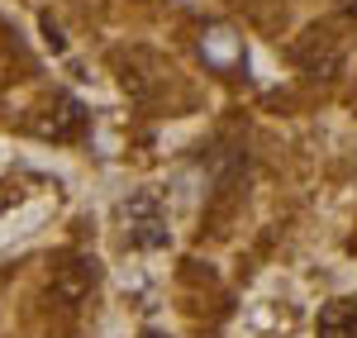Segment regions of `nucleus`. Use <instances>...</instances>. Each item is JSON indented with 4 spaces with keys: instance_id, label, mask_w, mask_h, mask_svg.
<instances>
[{
    "instance_id": "obj_1",
    "label": "nucleus",
    "mask_w": 357,
    "mask_h": 338,
    "mask_svg": "<svg viewBox=\"0 0 357 338\" xmlns=\"http://www.w3.org/2000/svg\"><path fill=\"white\" fill-rule=\"evenodd\" d=\"M96 277H100V272H96L91 257H67V262L53 272V286H48V291H53V300L62 305V310H77L86 295L96 291Z\"/></svg>"
},
{
    "instance_id": "obj_2",
    "label": "nucleus",
    "mask_w": 357,
    "mask_h": 338,
    "mask_svg": "<svg viewBox=\"0 0 357 338\" xmlns=\"http://www.w3.org/2000/svg\"><path fill=\"white\" fill-rule=\"evenodd\" d=\"M129 229H134V243H143V248H158V243H167V224H162V210H158V200L153 196H134L129 205Z\"/></svg>"
},
{
    "instance_id": "obj_3",
    "label": "nucleus",
    "mask_w": 357,
    "mask_h": 338,
    "mask_svg": "<svg viewBox=\"0 0 357 338\" xmlns=\"http://www.w3.org/2000/svg\"><path fill=\"white\" fill-rule=\"evenodd\" d=\"M82 129H86V114H82V105L67 100V95L48 110V119H38V134H48V139H77Z\"/></svg>"
},
{
    "instance_id": "obj_4",
    "label": "nucleus",
    "mask_w": 357,
    "mask_h": 338,
    "mask_svg": "<svg viewBox=\"0 0 357 338\" xmlns=\"http://www.w3.org/2000/svg\"><path fill=\"white\" fill-rule=\"evenodd\" d=\"M314 338H357V305L353 300H329L319 310Z\"/></svg>"
},
{
    "instance_id": "obj_5",
    "label": "nucleus",
    "mask_w": 357,
    "mask_h": 338,
    "mask_svg": "<svg viewBox=\"0 0 357 338\" xmlns=\"http://www.w3.org/2000/svg\"><path fill=\"white\" fill-rule=\"evenodd\" d=\"M205 48H210V53L220 57V62H229V57H234V43H229V33H224V29H220V33H210V38H205Z\"/></svg>"
},
{
    "instance_id": "obj_6",
    "label": "nucleus",
    "mask_w": 357,
    "mask_h": 338,
    "mask_svg": "<svg viewBox=\"0 0 357 338\" xmlns=\"http://www.w3.org/2000/svg\"><path fill=\"white\" fill-rule=\"evenodd\" d=\"M148 338H158V334H148Z\"/></svg>"
}]
</instances>
